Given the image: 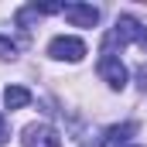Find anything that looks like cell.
Segmentation results:
<instances>
[{"instance_id":"cell-8","label":"cell","mask_w":147,"mask_h":147,"mask_svg":"<svg viewBox=\"0 0 147 147\" xmlns=\"http://www.w3.org/2000/svg\"><path fill=\"white\" fill-rule=\"evenodd\" d=\"M0 58H17V45L3 34H0Z\"/></svg>"},{"instance_id":"cell-1","label":"cell","mask_w":147,"mask_h":147,"mask_svg":"<svg viewBox=\"0 0 147 147\" xmlns=\"http://www.w3.org/2000/svg\"><path fill=\"white\" fill-rule=\"evenodd\" d=\"M140 45V48H147V28L134 17V14H120L116 17V24H113L110 31H106V38H103V55H113V48L120 45Z\"/></svg>"},{"instance_id":"cell-9","label":"cell","mask_w":147,"mask_h":147,"mask_svg":"<svg viewBox=\"0 0 147 147\" xmlns=\"http://www.w3.org/2000/svg\"><path fill=\"white\" fill-rule=\"evenodd\" d=\"M7 140H10V123H7V116L0 113V147L7 144Z\"/></svg>"},{"instance_id":"cell-2","label":"cell","mask_w":147,"mask_h":147,"mask_svg":"<svg viewBox=\"0 0 147 147\" xmlns=\"http://www.w3.org/2000/svg\"><path fill=\"white\" fill-rule=\"evenodd\" d=\"M48 55L58 58V62H82L86 58V41L82 38H72V34H58V38H51Z\"/></svg>"},{"instance_id":"cell-4","label":"cell","mask_w":147,"mask_h":147,"mask_svg":"<svg viewBox=\"0 0 147 147\" xmlns=\"http://www.w3.org/2000/svg\"><path fill=\"white\" fill-rule=\"evenodd\" d=\"M99 79L110 86V89H123L127 86V79H130V72H127V65L120 62V55H99Z\"/></svg>"},{"instance_id":"cell-10","label":"cell","mask_w":147,"mask_h":147,"mask_svg":"<svg viewBox=\"0 0 147 147\" xmlns=\"http://www.w3.org/2000/svg\"><path fill=\"white\" fill-rule=\"evenodd\" d=\"M103 144H106V137H96V140H86L82 147H103Z\"/></svg>"},{"instance_id":"cell-11","label":"cell","mask_w":147,"mask_h":147,"mask_svg":"<svg viewBox=\"0 0 147 147\" xmlns=\"http://www.w3.org/2000/svg\"><path fill=\"white\" fill-rule=\"evenodd\" d=\"M137 86H140V89L147 92V69H140V82H137Z\"/></svg>"},{"instance_id":"cell-7","label":"cell","mask_w":147,"mask_h":147,"mask_svg":"<svg viewBox=\"0 0 147 147\" xmlns=\"http://www.w3.org/2000/svg\"><path fill=\"white\" fill-rule=\"evenodd\" d=\"M134 134H137V123H130V120H127V123L110 127L103 137H106V144H123V140H127V137H134Z\"/></svg>"},{"instance_id":"cell-3","label":"cell","mask_w":147,"mask_h":147,"mask_svg":"<svg viewBox=\"0 0 147 147\" xmlns=\"http://www.w3.org/2000/svg\"><path fill=\"white\" fill-rule=\"evenodd\" d=\"M21 144L24 147H62V134L48 123H28L21 130Z\"/></svg>"},{"instance_id":"cell-5","label":"cell","mask_w":147,"mask_h":147,"mask_svg":"<svg viewBox=\"0 0 147 147\" xmlns=\"http://www.w3.org/2000/svg\"><path fill=\"white\" fill-rule=\"evenodd\" d=\"M62 17L72 28H96L99 24V7H92V3H65Z\"/></svg>"},{"instance_id":"cell-12","label":"cell","mask_w":147,"mask_h":147,"mask_svg":"<svg viewBox=\"0 0 147 147\" xmlns=\"http://www.w3.org/2000/svg\"><path fill=\"white\" fill-rule=\"evenodd\" d=\"M130 147H137V144H130Z\"/></svg>"},{"instance_id":"cell-6","label":"cell","mask_w":147,"mask_h":147,"mask_svg":"<svg viewBox=\"0 0 147 147\" xmlns=\"http://www.w3.org/2000/svg\"><path fill=\"white\" fill-rule=\"evenodd\" d=\"M28 103H31V92L24 86H7L3 89V106L7 110H24Z\"/></svg>"}]
</instances>
